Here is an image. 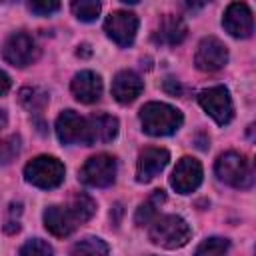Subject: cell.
Listing matches in <instances>:
<instances>
[{
	"instance_id": "1",
	"label": "cell",
	"mask_w": 256,
	"mask_h": 256,
	"mask_svg": "<svg viewBox=\"0 0 256 256\" xmlns=\"http://www.w3.org/2000/svg\"><path fill=\"white\" fill-rule=\"evenodd\" d=\"M190 236H192V230H190L188 222L178 214L156 216L148 228V238L152 240V244L168 248V250L186 246Z\"/></svg>"
},
{
	"instance_id": "2",
	"label": "cell",
	"mask_w": 256,
	"mask_h": 256,
	"mask_svg": "<svg viewBox=\"0 0 256 256\" xmlns=\"http://www.w3.org/2000/svg\"><path fill=\"white\" fill-rule=\"evenodd\" d=\"M140 122L142 130L150 136H170L182 126L184 116L166 102H148L140 108Z\"/></svg>"
},
{
	"instance_id": "3",
	"label": "cell",
	"mask_w": 256,
	"mask_h": 256,
	"mask_svg": "<svg viewBox=\"0 0 256 256\" xmlns=\"http://www.w3.org/2000/svg\"><path fill=\"white\" fill-rule=\"evenodd\" d=\"M64 164L56 156H36L24 166V178L36 188L50 190L64 182Z\"/></svg>"
},
{
	"instance_id": "4",
	"label": "cell",
	"mask_w": 256,
	"mask_h": 256,
	"mask_svg": "<svg viewBox=\"0 0 256 256\" xmlns=\"http://www.w3.org/2000/svg\"><path fill=\"white\" fill-rule=\"evenodd\" d=\"M216 176L234 188H250L254 182V172L250 160H246L244 154L238 152H224L216 160Z\"/></svg>"
},
{
	"instance_id": "5",
	"label": "cell",
	"mask_w": 256,
	"mask_h": 256,
	"mask_svg": "<svg viewBox=\"0 0 256 256\" xmlns=\"http://www.w3.org/2000/svg\"><path fill=\"white\" fill-rule=\"evenodd\" d=\"M78 178L82 184L92 186V188H106L116 180V158L110 154H96L90 156L80 172Z\"/></svg>"
},
{
	"instance_id": "6",
	"label": "cell",
	"mask_w": 256,
	"mask_h": 256,
	"mask_svg": "<svg viewBox=\"0 0 256 256\" xmlns=\"http://www.w3.org/2000/svg\"><path fill=\"white\" fill-rule=\"evenodd\" d=\"M198 104L220 126H224V124H228L232 120L234 108H232V98H230V92H228L226 86H210V88H204L198 94Z\"/></svg>"
},
{
	"instance_id": "7",
	"label": "cell",
	"mask_w": 256,
	"mask_h": 256,
	"mask_svg": "<svg viewBox=\"0 0 256 256\" xmlns=\"http://www.w3.org/2000/svg\"><path fill=\"white\" fill-rule=\"evenodd\" d=\"M104 32L118 46L126 48L136 38V32H138V16L134 12H128V10H114L104 20Z\"/></svg>"
},
{
	"instance_id": "8",
	"label": "cell",
	"mask_w": 256,
	"mask_h": 256,
	"mask_svg": "<svg viewBox=\"0 0 256 256\" xmlns=\"http://www.w3.org/2000/svg\"><path fill=\"white\" fill-rule=\"evenodd\" d=\"M56 136L62 144H84L90 146V132H88V120L82 118L74 110H64L56 118Z\"/></svg>"
},
{
	"instance_id": "9",
	"label": "cell",
	"mask_w": 256,
	"mask_h": 256,
	"mask_svg": "<svg viewBox=\"0 0 256 256\" xmlns=\"http://www.w3.org/2000/svg\"><path fill=\"white\" fill-rule=\"evenodd\" d=\"M226 62H228V48L224 46L222 40H218L216 36H206L200 40L196 56H194V64L198 70L216 72L224 68Z\"/></svg>"
},
{
	"instance_id": "10",
	"label": "cell",
	"mask_w": 256,
	"mask_h": 256,
	"mask_svg": "<svg viewBox=\"0 0 256 256\" xmlns=\"http://www.w3.org/2000/svg\"><path fill=\"white\" fill-rule=\"evenodd\" d=\"M202 176H204L202 164L192 156H184L178 160V164L170 176V186L178 194H190L202 184Z\"/></svg>"
},
{
	"instance_id": "11",
	"label": "cell",
	"mask_w": 256,
	"mask_h": 256,
	"mask_svg": "<svg viewBox=\"0 0 256 256\" xmlns=\"http://www.w3.org/2000/svg\"><path fill=\"white\" fill-rule=\"evenodd\" d=\"M2 56H4V60L8 64L18 66V68H24V66L32 64V60L36 58V44H34V40H32L30 34H26V32H14L4 42Z\"/></svg>"
},
{
	"instance_id": "12",
	"label": "cell",
	"mask_w": 256,
	"mask_h": 256,
	"mask_svg": "<svg viewBox=\"0 0 256 256\" xmlns=\"http://www.w3.org/2000/svg\"><path fill=\"white\" fill-rule=\"evenodd\" d=\"M222 26L226 32L234 38H248L254 32V16L248 4L244 2H232L228 4L224 16H222Z\"/></svg>"
},
{
	"instance_id": "13",
	"label": "cell",
	"mask_w": 256,
	"mask_h": 256,
	"mask_svg": "<svg viewBox=\"0 0 256 256\" xmlns=\"http://www.w3.org/2000/svg\"><path fill=\"white\" fill-rule=\"evenodd\" d=\"M170 162V152L166 148H158V146H148L138 154V162H136V180L138 182H150L152 178H156L166 164Z\"/></svg>"
},
{
	"instance_id": "14",
	"label": "cell",
	"mask_w": 256,
	"mask_h": 256,
	"mask_svg": "<svg viewBox=\"0 0 256 256\" xmlns=\"http://www.w3.org/2000/svg\"><path fill=\"white\" fill-rule=\"evenodd\" d=\"M70 90L74 98L82 104H94L102 96V78L92 70H82L74 74L70 82Z\"/></svg>"
},
{
	"instance_id": "15",
	"label": "cell",
	"mask_w": 256,
	"mask_h": 256,
	"mask_svg": "<svg viewBox=\"0 0 256 256\" xmlns=\"http://www.w3.org/2000/svg\"><path fill=\"white\" fill-rule=\"evenodd\" d=\"M44 226L50 234L64 238L70 236L80 226V222L76 220V216L68 206H48L44 210Z\"/></svg>"
},
{
	"instance_id": "16",
	"label": "cell",
	"mask_w": 256,
	"mask_h": 256,
	"mask_svg": "<svg viewBox=\"0 0 256 256\" xmlns=\"http://www.w3.org/2000/svg\"><path fill=\"white\" fill-rule=\"evenodd\" d=\"M142 90H144V82H142V78H140L136 72H132V70H120V72L114 76V80H112V96H114V100L120 102V104H130V102H134V100L140 96Z\"/></svg>"
},
{
	"instance_id": "17",
	"label": "cell",
	"mask_w": 256,
	"mask_h": 256,
	"mask_svg": "<svg viewBox=\"0 0 256 256\" xmlns=\"http://www.w3.org/2000/svg\"><path fill=\"white\" fill-rule=\"evenodd\" d=\"M88 120V132H90V144L96 142H112L118 134V120L110 114H92Z\"/></svg>"
},
{
	"instance_id": "18",
	"label": "cell",
	"mask_w": 256,
	"mask_h": 256,
	"mask_svg": "<svg viewBox=\"0 0 256 256\" xmlns=\"http://www.w3.org/2000/svg\"><path fill=\"white\" fill-rule=\"evenodd\" d=\"M186 32H188V28H186L184 20H182L180 16L168 14V16H164L162 22H160L158 40H160V42H166V44H170V46H174V44H180V42L186 38Z\"/></svg>"
},
{
	"instance_id": "19",
	"label": "cell",
	"mask_w": 256,
	"mask_h": 256,
	"mask_svg": "<svg viewBox=\"0 0 256 256\" xmlns=\"http://www.w3.org/2000/svg\"><path fill=\"white\" fill-rule=\"evenodd\" d=\"M166 200V194L164 190H154L150 194V198L146 202H142L134 214V222L138 226H144V224H150L154 218H156V208H160V204Z\"/></svg>"
},
{
	"instance_id": "20",
	"label": "cell",
	"mask_w": 256,
	"mask_h": 256,
	"mask_svg": "<svg viewBox=\"0 0 256 256\" xmlns=\"http://www.w3.org/2000/svg\"><path fill=\"white\" fill-rule=\"evenodd\" d=\"M70 256H108V244L102 238L86 236L72 246Z\"/></svg>"
},
{
	"instance_id": "21",
	"label": "cell",
	"mask_w": 256,
	"mask_h": 256,
	"mask_svg": "<svg viewBox=\"0 0 256 256\" xmlns=\"http://www.w3.org/2000/svg\"><path fill=\"white\" fill-rule=\"evenodd\" d=\"M68 208L72 210V214L76 216V220H78L80 224H84V222H88V220L94 216V212H96V202H94L88 194L78 192V194H74V196L70 198Z\"/></svg>"
},
{
	"instance_id": "22",
	"label": "cell",
	"mask_w": 256,
	"mask_h": 256,
	"mask_svg": "<svg viewBox=\"0 0 256 256\" xmlns=\"http://www.w3.org/2000/svg\"><path fill=\"white\" fill-rule=\"evenodd\" d=\"M228 248H230V242L226 238L212 236L198 244V248L194 250V256H228Z\"/></svg>"
},
{
	"instance_id": "23",
	"label": "cell",
	"mask_w": 256,
	"mask_h": 256,
	"mask_svg": "<svg viewBox=\"0 0 256 256\" xmlns=\"http://www.w3.org/2000/svg\"><path fill=\"white\" fill-rule=\"evenodd\" d=\"M70 8H72V12H74V16L78 20L92 22V20L98 18V14L102 10V4L98 0H76V2H72Z\"/></svg>"
},
{
	"instance_id": "24",
	"label": "cell",
	"mask_w": 256,
	"mask_h": 256,
	"mask_svg": "<svg viewBox=\"0 0 256 256\" xmlns=\"http://www.w3.org/2000/svg\"><path fill=\"white\" fill-rule=\"evenodd\" d=\"M20 102H22L28 110L36 112V110H42V108L46 106L48 94L42 92L40 88H22V90H20Z\"/></svg>"
},
{
	"instance_id": "25",
	"label": "cell",
	"mask_w": 256,
	"mask_h": 256,
	"mask_svg": "<svg viewBox=\"0 0 256 256\" xmlns=\"http://www.w3.org/2000/svg\"><path fill=\"white\" fill-rule=\"evenodd\" d=\"M18 256H52V246L42 238H30L20 246Z\"/></svg>"
},
{
	"instance_id": "26",
	"label": "cell",
	"mask_w": 256,
	"mask_h": 256,
	"mask_svg": "<svg viewBox=\"0 0 256 256\" xmlns=\"http://www.w3.org/2000/svg\"><path fill=\"white\" fill-rule=\"evenodd\" d=\"M20 152V138L8 136V138H0V164H8L12 162Z\"/></svg>"
},
{
	"instance_id": "27",
	"label": "cell",
	"mask_w": 256,
	"mask_h": 256,
	"mask_svg": "<svg viewBox=\"0 0 256 256\" xmlns=\"http://www.w3.org/2000/svg\"><path fill=\"white\" fill-rule=\"evenodd\" d=\"M28 8H30V12H34L38 16H50L52 12H58L60 10V2H54V0H36V2H30Z\"/></svg>"
},
{
	"instance_id": "28",
	"label": "cell",
	"mask_w": 256,
	"mask_h": 256,
	"mask_svg": "<svg viewBox=\"0 0 256 256\" xmlns=\"http://www.w3.org/2000/svg\"><path fill=\"white\" fill-rule=\"evenodd\" d=\"M164 90H166L168 94H172V96H178V94H180V84H178L174 78H166V80H164Z\"/></svg>"
},
{
	"instance_id": "29",
	"label": "cell",
	"mask_w": 256,
	"mask_h": 256,
	"mask_svg": "<svg viewBox=\"0 0 256 256\" xmlns=\"http://www.w3.org/2000/svg\"><path fill=\"white\" fill-rule=\"evenodd\" d=\"M8 90H10V76L4 70H0V96H4Z\"/></svg>"
},
{
	"instance_id": "30",
	"label": "cell",
	"mask_w": 256,
	"mask_h": 256,
	"mask_svg": "<svg viewBox=\"0 0 256 256\" xmlns=\"http://www.w3.org/2000/svg\"><path fill=\"white\" fill-rule=\"evenodd\" d=\"M6 124H8V116H6L4 110H0V128H4Z\"/></svg>"
}]
</instances>
